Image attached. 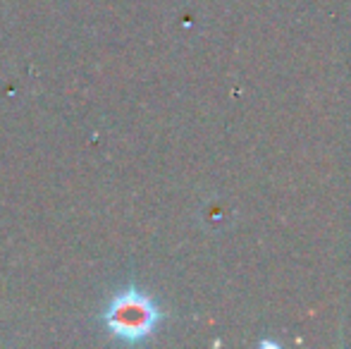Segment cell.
<instances>
[{"label": "cell", "mask_w": 351, "mask_h": 349, "mask_svg": "<svg viewBox=\"0 0 351 349\" xmlns=\"http://www.w3.org/2000/svg\"><path fill=\"white\" fill-rule=\"evenodd\" d=\"M165 313L151 294L136 287H125L106 304L101 321L112 337L122 342H143L156 333Z\"/></svg>", "instance_id": "obj_1"}]
</instances>
